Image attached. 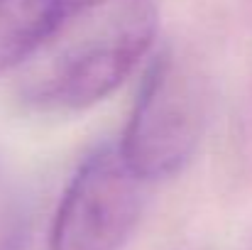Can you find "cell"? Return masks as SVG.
<instances>
[{
	"mask_svg": "<svg viewBox=\"0 0 252 250\" xmlns=\"http://www.w3.org/2000/svg\"><path fill=\"white\" fill-rule=\"evenodd\" d=\"M203 91L193 71L162 49L147 67L120 150L142 181L174 177L191 162L203 133Z\"/></svg>",
	"mask_w": 252,
	"mask_h": 250,
	"instance_id": "7a4b0ae2",
	"label": "cell"
},
{
	"mask_svg": "<svg viewBox=\"0 0 252 250\" xmlns=\"http://www.w3.org/2000/svg\"><path fill=\"white\" fill-rule=\"evenodd\" d=\"M76 0H0V74L20 67Z\"/></svg>",
	"mask_w": 252,
	"mask_h": 250,
	"instance_id": "277c9868",
	"label": "cell"
},
{
	"mask_svg": "<svg viewBox=\"0 0 252 250\" xmlns=\"http://www.w3.org/2000/svg\"><path fill=\"white\" fill-rule=\"evenodd\" d=\"M32 216L17 179L0 165V250H22L30 241Z\"/></svg>",
	"mask_w": 252,
	"mask_h": 250,
	"instance_id": "5b68a950",
	"label": "cell"
},
{
	"mask_svg": "<svg viewBox=\"0 0 252 250\" xmlns=\"http://www.w3.org/2000/svg\"><path fill=\"white\" fill-rule=\"evenodd\" d=\"M152 0H76L20 64V98L47 113H74L110 96L157 35Z\"/></svg>",
	"mask_w": 252,
	"mask_h": 250,
	"instance_id": "6da1fadb",
	"label": "cell"
},
{
	"mask_svg": "<svg viewBox=\"0 0 252 250\" xmlns=\"http://www.w3.org/2000/svg\"><path fill=\"white\" fill-rule=\"evenodd\" d=\"M142 184L120 145H98L59 201L49 250H120L140 223Z\"/></svg>",
	"mask_w": 252,
	"mask_h": 250,
	"instance_id": "3957f363",
	"label": "cell"
}]
</instances>
